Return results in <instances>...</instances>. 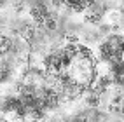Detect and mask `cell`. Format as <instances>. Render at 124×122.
Here are the masks:
<instances>
[{"label": "cell", "mask_w": 124, "mask_h": 122, "mask_svg": "<svg viewBox=\"0 0 124 122\" xmlns=\"http://www.w3.org/2000/svg\"><path fill=\"white\" fill-rule=\"evenodd\" d=\"M44 26H46L47 30H56L58 23H56V19H54V18H51V16H49V18L44 21Z\"/></svg>", "instance_id": "cell-5"}, {"label": "cell", "mask_w": 124, "mask_h": 122, "mask_svg": "<svg viewBox=\"0 0 124 122\" xmlns=\"http://www.w3.org/2000/svg\"><path fill=\"white\" fill-rule=\"evenodd\" d=\"M30 14H31V19L35 23H39V24H44V21L49 18V12H47V9L44 5H33Z\"/></svg>", "instance_id": "cell-2"}, {"label": "cell", "mask_w": 124, "mask_h": 122, "mask_svg": "<svg viewBox=\"0 0 124 122\" xmlns=\"http://www.w3.org/2000/svg\"><path fill=\"white\" fill-rule=\"evenodd\" d=\"M100 51H101L103 59L114 66V65L122 61L121 58H122V52H124V38L121 35H110L101 44Z\"/></svg>", "instance_id": "cell-1"}, {"label": "cell", "mask_w": 124, "mask_h": 122, "mask_svg": "<svg viewBox=\"0 0 124 122\" xmlns=\"http://www.w3.org/2000/svg\"><path fill=\"white\" fill-rule=\"evenodd\" d=\"M121 110H122V113H124V105H122V107H121Z\"/></svg>", "instance_id": "cell-7"}, {"label": "cell", "mask_w": 124, "mask_h": 122, "mask_svg": "<svg viewBox=\"0 0 124 122\" xmlns=\"http://www.w3.org/2000/svg\"><path fill=\"white\" fill-rule=\"evenodd\" d=\"M86 103L89 105V107H96L98 103H100V93H96V91H89L86 94Z\"/></svg>", "instance_id": "cell-4"}, {"label": "cell", "mask_w": 124, "mask_h": 122, "mask_svg": "<svg viewBox=\"0 0 124 122\" xmlns=\"http://www.w3.org/2000/svg\"><path fill=\"white\" fill-rule=\"evenodd\" d=\"M19 31H21V37L24 40H31L35 37V26H31V24H23Z\"/></svg>", "instance_id": "cell-3"}, {"label": "cell", "mask_w": 124, "mask_h": 122, "mask_svg": "<svg viewBox=\"0 0 124 122\" xmlns=\"http://www.w3.org/2000/svg\"><path fill=\"white\" fill-rule=\"evenodd\" d=\"M9 47H12V40L7 38V37L4 35V37H2V52L5 54L7 51H9Z\"/></svg>", "instance_id": "cell-6"}]
</instances>
